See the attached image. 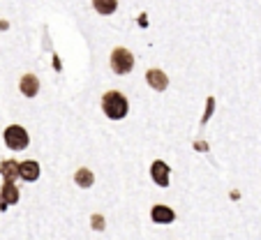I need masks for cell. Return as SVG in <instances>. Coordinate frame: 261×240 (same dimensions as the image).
<instances>
[{"mask_svg": "<svg viewBox=\"0 0 261 240\" xmlns=\"http://www.w3.org/2000/svg\"><path fill=\"white\" fill-rule=\"evenodd\" d=\"M28 143H30L28 132H25L21 125H10V127L5 129V146L10 148V150H25Z\"/></svg>", "mask_w": 261, "mask_h": 240, "instance_id": "7a4b0ae2", "label": "cell"}, {"mask_svg": "<svg viewBox=\"0 0 261 240\" xmlns=\"http://www.w3.org/2000/svg\"><path fill=\"white\" fill-rule=\"evenodd\" d=\"M21 178L28 182H35L37 178H40V164L33 162V159H28V162L21 164Z\"/></svg>", "mask_w": 261, "mask_h": 240, "instance_id": "30bf717a", "label": "cell"}, {"mask_svg": "<svg viewBox=\"0 0 261 240\" xmlns=\"http://www.w3.org/2000/svg\"><path fill=\"white\" fill-rule=\"evenodd\" d=\"M14 206V203H19V190L14 187V182H5L3 185V190H0V208L5 210L7 206Z\"/></svg>", "mask_w": 261, "mask_h": 240, "instance_id": "8992f818", "label": "cell"}, {"mask_svg": "<svg viewBox=\"0 0 261 240\" xmlns=\"http://www.w3.org/2000/svg\"><path fill=\"white\" fill-rule=\"evenodd\" d=\"M102 109L107 113V118L111 120H123L129 111V104H127V97L118 90H109L107 95L102 97Z\"/></svg>", "mask_w": 261, "mask_h": 240, "instance_id": "6da1fadb", "label": "cell"}, {"mask_svg": "<svg viewBox=\"0 0 261 240\" xmlns=\"http://www.w3.org/2000/svg\"><path fill=\"white\" fill-rule=\"evenodd\" d=\"M134 67V56L132 51H127L125 46H118V49H114V54H111V69H114L116 74H129Z\"/></svg>", "mask_w": 261, "mask_h": 240, "instance_id": "3957f363", "label": "cell"}, {"mask_svg": "<svg viewBox=\"0 0 261 240\" xmlns=\"http://www.w3.org/2000/svg\"><path fill=\"white\" fill-rule=\"evenodd\" d=\"M146 81H148V86H150L153 90H158V93L167 90V86H169V76L162 72V69H148Z\"/></svg>", "mask_w": 261, "mask_h": 240, "instance_id": "5b68a950", "label": "cell"}, {"mask_svg": "<svg viewBox=\"0 0 261 240\" xmlns=\"http://www.w3.org/2000/svg\"><path fill=\"white\" fill-rule=\"evenodd\" d=\"M19 88H21V93H23L25 97H35V95L40 93V81H37L35 74H23L21 81H19Z\"/></svg>", "mask_w": 261, "mask_h": 240, "instance_id": "52a82bcc", "label": "cell"}, {"mask_svg": "<svg viewBox=\"0 0 261 240\" xmlns=\"http://www.w3.org/2000/svg\"><path fill=\"white\" fill-rule=\"evenodd\" d=\"M93 7L99 12V14L109 16L118 10V0H93Z\"/></svg>", "mask_w": 261, "mask_h": 240, "instance_id": "8fae6325", "label": "cell"}, {"mask_svg": "<svg viewBox=\"0 0 261 240\" xmlns=\"http://www.w3.org/2000/svg\"><path fill=\"white\" fill-rule=\"evenodd\" d=\"M0 173H3L5 182H14L16 178H21V164L14 162V159H7V162L0 164Z\"/></svg>", "mask_w": 261, "mask_h": 240, "instance_id": "ba28073f", "label": "cell"}, {"mask_svg": "<svg viewBox=\"0 0 261 240\" xmlns=\"http://www.w3.org/2000/svg\"><path fill=\"white\" fill-rule=\"evenodd\" d=\"M169 176H171V171H169V164L162 162V159H155L153 167H150V178L155 180V185L169 187Z\"/></svg>", "mask_w": 261, "mask_h": 240, "instance_id": "277c9868", "label": "cell"}, {"mask_svg": "<svg viewBox=\"0 0 261 240\" xmlns=\"http://www.w3.org/2000/svg\"><path fill=\"white\" fill-rule=\"evenodd\" d=\"M93 226H97V229H104V220H102V217H93Z\"/></svg>", "mask_w": 261, "mask_h": 240, "instance_id": "4fadbf2b", "label": "cell"}, {"mask_svg": "<svg viewBox=\"0 0 261 240\" xmlns=\"http://www.w3.org/2000/svg\"><path fill=\"white\" fill-rule=\"evenodd\" d=\"M150 217H153L155 224H171V222L176 220V212L169 206H155L153 210H150Z\"/></svg>", "mask_w": 261, "mask_h": 240, "instance_id": "9c48e42d", "label": "cell"}, {"mask_svg": "<svg viewBox=\"0 0 261 240\" xmlns=\"http://www.w3.org/2000/svg\"><path fill=\"white\" fill-rule=\"evenodd\" d=\"M74 180H76V185H79V187L88 190V187H93L95 176H93V171H90V169H79V171H76V176H74Z\"/></svg>", "mask_w": 261, "mask_h": 240, "instance_id": "7c38bea8", "label": "cell"}]
</instances>
